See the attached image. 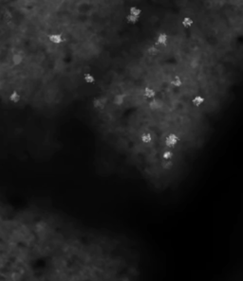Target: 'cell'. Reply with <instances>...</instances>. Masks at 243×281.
I'll return each mask as SVG.
<instances>
[{"mask_svg": "<svg viewBox=\"0 0 243 281\" xmlns=\"http://www.w3.org/2000/svg\"><path fill=\"white\" fill-rule=\"evenodd\" d=\"M179 143V138L176 135H169L166 136L165 138V144L166 146L172 150L174 147L177 146V144Z\"/></svg>", "mask_w": 243, "mask_h": 281, "instance_id": "6da1fadb", "label": "cell"}, {"mask_svg": "<svg viewBox=\"0 0 243 281\" xmlns=\"http://www.w3.org/2000/svg\"><path fill=\"white\" fill-rule=\"evenodd\" d=\"M156 42L160 46H165L168 43V35L165 32H160L156 38Z\"/></svg>", "mask_w": 243, "mask_h": 281, "instance_id": "7a4b0ae2", "label": "cell"}, {"mask_svg": "<svg viewBox=\"0 0 243 281\" xmlns=\"http://www.w3.org/2000/svg\"><path fill=\"white\" fill-rule=\"evenodd\" d=\"M49 41L54 44H60L63 42V37L59 33H52L49 35Z\"/></svg>", "mask_w": 243, "mask_h": 281, "instance_id": "3957f363", "label": "cell"}, {"mask_svg": "<svg viewBox=\"0 0 243 281\" xmlns=\"http://www.w3.org/2000/svg\"><path fill=\"white\" fill-rule=\"evenodd\" d=\"M8 98L10 101L12 102V103H18V102H20V101H21V95L19 94V92L14 90L10 93V95L8 96Z\"/></svg>", "mask_w": 243, "mask_h": 281, "instance_id": "277c9868", "label": "cell"}, {"mask_svg": "<svg viewBox=\"0 0 243 281\" xmlns=\"http://www.w3.org/2000/svg\"><path fill=\"white\" fill-rule=\"evenodd\" d=\"M181 24H182L183 28L190 29V28H192V26L194 25V21L192 18L186 16V17H183L182 20H181Z\"/></svg>", "mask_w": 243, "mask_h": 281, "instance_id": "5b68a950", "label": "cell"}, {"mask_svg": "<svg viewBox=\"0 0 243 281\" xmlns=\"http://www.w3.org/2000/svg\"><path fill=\"white\" fill-rule=\"evenodd\" d=\"M118 234H119V235H121V234H120V233H118ZM121 236H122V237H123V238H124V239H125V241H127V242L129 243V244H130V245H131V247H132L133 249H134V251L136 252V254H137V256H138V258H139V260H140V262H141V266H142V270H143V266H142V258H141V256H140V253H139V251H138V250H137V248H136V247H135V246H134V244H133V243H132L131 241H129V239H128L127 238H126V237H125V235H123V234H122ZM142 275H143V273H142Z\"/></svg>", "mask_w": 243, "mask_h": 281, "instance_id": "8992f818", "label": "cell"}, {"mask_svg": "<svg viewBox=\"0 0 243 281\" xmlns=\"http://www.w3.org/2000/svg\"><path fill=\"white\" fill-rule=\"evenodd\" d=\"M143 96L148 98V99H151L155 97V91L153 90L152 88H149V87H145L143 89Z\"/></svg>", "mask_w": 243, "mask_h": 281, "instance_id": "52a82bcc", "label": "cell"}, {"mask_svg": "<svg viewBox=\"0 0 243 281\" xmlns=\"http://www.w3.org/2000/svg\"><path fill=\"white\" fill-rule=\"evenodd\" d=\"M204 98L201 97V96H196L193 99H192V103L194 106H196V107H198V106H200L201 104L204 102Z\"/></svg>", "mask_w": 243, "mask_h": 281, "instance_id": "ba28073f", "label": "cell"}, {"mask_svg": "<svg viewBox=\"0 0 243 281\" xmlns=\"http://www.w3.org/2000/svg\"><path fill=\"white\" fill-rule=\"evenodd\" d=\"M142 11L140 8L136 6H132L131 8L129 9V14H131L133 16H140L142 14Z\"/></svg>", "mask_w": 243, "mask_h": 281, "instance_id": "9c48e42d", "label": "cell"}, {"mask_svg": "<svg viewBox=\"0 0 243 281\" xmlns=\"http://www.w3.org/2000/svg\"><path fill=\"white\" fill-rule=\"evenodd\" d=\"M139 18H140V16H133L131 14H127L125 17V20H126V22H127L128 24L135 25V24L139 21Z\"/></svg>", "mask_w": 243, "mask_h": 281, "instance_id": "30bf717a", "label": "cell"}, {"mask_svg": "<svg viewBox=\"0 0 243 281\" xmlns=\"http://www.w3.org/2000/svg\"><path fill=\"white\" fill-rule=\"evenodd\" d=\"M84 81L85 83L87 84H92L95 83V78L93 75H91L90 73H87L84 75Z\"/></svg>", "mask_w": 243, "mask_h": 281, "instance_id": "8fae6325", "label": "cell"}, {"mask_svg": "<svg viewBox=\"0 0 243 281\" xmlns=\"http://www.w3.org/2000/svg\"><path fill=\"white\" fill-rule=\"evenodd\" d=\"M172 84L176 87H180L181 85L183 84V81H182V79H181V77L178 76V75L174 77L172 80Z\"/></svg>", "mask_w": 243, "mask_h": 281, "instance_id": "7c38bea8", "label": "cell"}, {"mask_svg": "<svg viewBox=\"0 0 243 281\" xmlns=\"http://www.w3.org/2000/svg\"><path fill=\"white\" fill-rule=\"evenodd\" d=\"M162 159L163 160H165V161H169L173 158V152H172V150H166V152H164L162 153Z\"/></svg>", "mask_w": 243, "mask_h": 281, "instance_id": "4fadbf2b", "label": "cell"}]
</instances>
